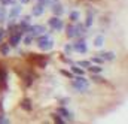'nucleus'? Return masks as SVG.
Wrapping results in <instances>:
<instances>
[{"mask_svg": "<svg viewBox=\"0 0 128 124\" xmlns=\"http://www.w3.org/2000/svg\"><path fill=\"white\" fill-rule=\"evenodd\" d=\"M20 105H21V108L24 109V111H27V112H30L33 109V103H32V100L28 99V97H24L21 102H20Z\"/></svg>", "mask_w": 128, "mask_h": 124, "instance_id": "15", "label": "nucleus"}, {"mask_svg": "<svg viewBox=\"0 0 128 124\" xmlns=\"http://www.w3.org/2000/svg\"><path fill=\"white\" fill-rule=\"evenodd\" d=\"M72 48L74 52H79V54H86L88 52V46H86V40L85 37H78L73 43H72Z\"/></svg>", "mask_w": 128, "mask_h": 124, "instance_id": "3", "label": "nucleus"}, {"mask_svg": "<svg viewBox=\"0 0 128 124\" xmlns=\"http://www.w3.org/2000/svg\"><path fill=\"white\" fill-rule=\"evenodd\" d=\"M60 58H61V61H63V63H67V64H73V60H72V58H68V55H61Z\"/></svg>", "mask_w": 128, "mask_h": 124, "instance_id": "33", "label": "nucleus"}, {"mask_svg": "<svg viewBox=\"0 0 128 124\" xmlns=\"http://www.w3.org/2000/svg\"><path fill=\"white\" fill-rule=\"evenodd\" d=\"M20 15H21V6L20 5H12V9L9 11V18L16 20Z\"/></svg>", "mask_w": 128, "mask_h": 124, "instance_id": "13", "label": "nucleus"}, {"mask_svg": "<svg viewBox=\"0 0 128 124\" xmlns=\"http://www.w3.org/2000/svg\"><path fill=\"white\" fill-rule=\"evenodd\" d=\"M15 2L16 0H0V5H3V6H12V5H15Z\"/></svg>", "mask_w": 128, "mask_h": 124, "instance_id": "30", "label": "nucleus"}, {"mask_svg": "<svg viewBox=\"0 0 128 124\" xmlns=\"http://www.w3.org/2000/svg\"><path fill=\"white\" fill-rule=\"evenodd\" d=\"M86 27L84 26V24H80V23H76L74 24V31H76V37H82V36H85L86 34Z\"/></svg>", "mask_w": 128, "mask_h": 124, "instance_id": "12", "label": "nucleus"}, {"mask_svg": "<svg viewBox=\"0 0 128 124\" xmlns=\"http://www.w3.org/2000/svg\"><path fill=\"white\" fill-rule=\"evenodd\" d=\"M30 60H32L34 64H37L39 67L45 69L48 66V57L46 55H37V54H32L30 55Z\"/></svg>", "mask_w": 128, "mask_h": 124, "instance_id": "6", "label": "nucleus"}, {"mask_svg": "<svg viewBox=\"0 0 128 124\" xmlns=\"http://www.w3.org/2000/svg\"><path fill=\"white\" fill-rule=\"evenodd\" d=\"M91 79L94 81V82H100V84H103V82H106V79L100 75V73H91Z\"/></svg>", "mask_w": 128, "mask_h": 124, "instance_id": "25", "label": "nucleus"}, {"mask_svg": "<svg viewBox=\"0 0 128 124\" xmlns=\"http://www.w3.org/2000/svg\"><path fill=\"white\" fill-rule=\"evenodd\" d=\"M48 26H49L54 31H61L64 29L63 20H61L60 17H57V15H54V17H51V18L48 20Z\"/></svg>", "mask_w": 128, "mask_h": 124, "instance_id": "4", "label": "nucleus"}, {"mask_svg": "<svg viewBox=\"0 0 128 124\" xmlns=\"http://www.w3.org/2000/svg\"><path fill=\"white\" fill-rule=\"evenodd\" d=\"M90 64H91V61H90V60H82V61L78 63V66H80L82 69H86V67H88Z\"/></svg>", "mask_w": 128, "mask_h": 124, "instance_id": "32", "label": "nucleus"}, {"mask_svg": "<svg viewBox=\"0 0 128 124\" xmlns=\"http://www.w3.org/2000/svg\"><path fill=\"white\" fill-rule=\"evenodd\" d=\"M86 70H90L91 73H101L103 72V67H101V64H96V66H88L86 67Z\"/></svg>", "mask_w": 128, "mask_h": 124, "instance_id": "21", "label": "nucleus"}, {"mask_svg": "<svg viewBox=\"0 0 128 124\" xmlns=\"http://www.w3.org/2000/svg\"><path fill=\"white\" fill-rule=\"evenodd\" d=\"M36 2H39V0H36Z\"/></svg>", "mask_w": 128, "mask_h": 124, "instance_id": "40", "label": "nucleus"}, {"mask_svg": "<svg viewBox=\"0 0 128 124\" xmlns=\"http://www.w3.org/2000/svg\"><path fill=\"white\" fill-rule=\"evenodd\" d=\"M21 39H22V42H24V45H26V46H30V45L33 43V39H34V37H33L30 33H27V34H26L24 37H21Z\"/></svg>", "mask_w": 128, "mask_h": 124, "instance_id": "23", "label": "nucleus"}, {"mask_svg": "<svg viewBox=\"0 0 128 124\" xmlns=\"http://www.w3.org/2000/svg\"><path fill=\"white\" fill-rule=\"evenodd\" d=\"M49 34H51V33L46 31V33H43V34L37 36V39H36L37 46H39L40 49H43V51H49V49L54 48V40L49 37Z\"/></svg>", "mask_w": 128, "mask_h": 124, "instance_id": "2", "label": "nucleus"}, {"mask_svg": "<svg viewBox=\"0 0 128 124\" xmlns=\"http://www.w3.org/2000/svg\"><path fill=\"white\" fill-rule=\"evenodd\" d=\"M20 2H21V3H22V5H27V3H28V2H30V0H20Z\"/></svg>", "mask_w": 128, "mask_h": 124, "instance_id": "38", "label": "nucleus"}, {"mask_svg": "<svg viewBox=\"0 0 128 124\" xmlns=\"http://www.w3.org/2000/svg\"><path fill=\"white\" fill-rule=\"evenodd\" d=\"M64 52H66V55H70V54L73 52L72 43H66V45H64Z\"/></svg>", "mask_w": 128, "mask_h": 124, "instance_id": "29", "label": "nucleus"}, {"mask_svg": "<svg viewBox=\"0 0 128 124\" xmlns=\"http://www.w3.org/2000/svg\"><path fill=\"white\" fill-rule=\"evenodd\" d=\"M52 120H54L55 123H58V124H64L66 123V120H64L63 117H60L58 114H52Z\"/></svg>", "mask_w": 128, "mask_h": 124, "instance_id": "27", "label": "nucleus"}, {"mask_svg": "<svg viewBox=\"0 0 128 124\" xmlns=\"http://www.w3.org/2000/svg\"><path fill=\"white\" fill-rule=\"evenodd\" d=\"M22 31H20V30H14L12 31V34L9 36V46L10 48H15V46H18L20 45V42H21V37H22Z\"/></svg>", "mask_w": 128, "mask_h": 124, "instance_id": "5", "label": "nucleus"}, {"mask_svg": "<svg viewBox=\"0 0 128 124\" xmlns=\"http://www.w3.org/2000/svg\"><path fill=\"white\" fill-rule=\"evenodd\" d=\"M70 72L73 73V75H85V69H82L80 66H78V64H72V67H70Z\"/></svg>", "mask_w": 128, "mask_h": 124, "instance_id": "18", "label": "nucleus"}, {"mask_svg": "<svg viewBox=\"0 0 128 124\" xmlns=\"http://www.w3.org/2000/svg\"><path fill=\"white\" fill-rule=\"evenodd\" d=\"M8 82V70L4 66H0V87H6Z\"/></svg>", "mask_w": 128, "mask_h": 124, "instance_id": "14", "label": "nucleus"}, {"mask_svg": "<svg viewBox=\"0 0 128 124\" xmlns=\"http://www.w3.org/2000/svg\"><path fill=\"white\" fill-rule=\"evenodd\" d=\"M43 12H45V6H43L40 2H37V3L33 6L32 15H33V17H40V15H43Z\"/></svg>", "mask_w": 128, "mask_h": 124, "instance_id": "11", "label": "nucleus"}, {"mask_svg": "<svg viewBox=\"0 0 128 124\" xmlns=\"http://www.w3.org/2000/svg\"><path fill=\"white\" fill-rule=\"evenodd\" d=\"M51 2H52V3H55V2H60V0H51Z\"/></svg>", "mask_w": 128, "mask_h": 124, "instance_id": "39", "label": "nucleus"}, {"mask_svg": "<svg viewBox=\"0 0 128 124\" xmlns=\"http://www.w3.org/2000/svg\"><path fill=\"white\" fill-rule=\"evenodd\" d=\"M51 11H52V14H54V15H57V17H61L64 12H66L64 6L60 3V2H55V3H52V5H51Z\"/></svg>", "mask_w": 128, "mask_h": 124, "instance_id": "8", "label": "nucleus"}, {"mask_svg": "<svg viewBox=\"0 0 128 124\" xmlns=\"http://www.w3.org/2000/svg\"><path fill=\"white\" fill-rule=\"evenodd\" d=\"M92 24H94V15L88 14V15H86V18H85V23H84V26H85L86 29H90Z\"/></svg>", "mask_w": 128, "mask_h": 124, "instance_id": "22", "label": "nucleus"}, {"mask_svg": "<svg viewBox=\"0 0 128 124\" xmlns=\"http://www.w3.org/2000/svg\"><path fill=\"white\" fill-rule=\"evenodd\" d=\"M6 21V9L3 5H0V23H4Z\"/></svg>", "mask_w": 128, "mask_h": 124, "instance_id": "26", "label": "nucleus"}, {"mask_svg": "<svg viewBox=\"0 0 128 124\" xmlns=\"http://www.w3.org/2000/svg\"><path fill=\"white\" fill-rule=\"evenodd\" d=\"M20 23H22V24H30L32 23V15H24V17H21V21Z\"/></svg>", "mask_w": 128, "mask_h": 124, "instance_id": "28", "label": "nucleus"}, {"mask_svg": "<svg viewBox=\"0 0 128 124\" xmlns=\"http://www.w3.org/2000/svg\"><path fill=\"white\" fill-rule=\"evenodd\" d=\"M57 114H58L60 117H63L64 120H66V123H67V121H73V114H72L66 106H60V108L57 109Z\"/></svg>", "mask_w": 128, "mask_h": 124, "instance_id": "7", "label": "nucleus"}, {"mask_svg": "<svg viewBox=\"0 0 128 124\" xmlns=\"http://www.w3.org/2000/svg\"><path fill=\"white\" fill-rule=\"evenodd\" d=\"M72 87L79 91V93H86L88 90V79L84 78V75H73V81H72Z\"/></svg>", "mask_w": 128, "mask_h": 124, "instance_id": "1", "label": "nucleus"}, {"mask_svg": "<svg viewBox=\"0 0 128 124\" xmlns=\"http://www.w3.org/2000/svg\"><path fill=\"white\" fill-rule=\"evenodd\" d=\"M98 55H100L104 61H113V60L116 58V54H115L113 51H100Z\"/></svg>", "mask_w": 128, "mask_h": 124, "instance_id": "10", "label": "nucleus"}, {"mask_svg": "<svg viewBox=\"0 0 128 124\" xmlns=\"http://www.w3.org/2000/svg\"><path fill=\"white\" fill-rule=\"evenodd\" d=\"M2 123L8 124V123H10V121H9V118H6V117H4V114H2V112H0V124H2Z\"/></svg>", "mask_w": 128, "mask_h": 124, "instance_id": "35", "label": "nucleus"}, {"mask_svg": "<svg viewBox=\"0 0 128 124\" xmlns=\"http://www.w3.org/2000/svg\"><path fill=\"white\" fill-rule=\"evenodd\" d=\"M91 61L96 63V64H103V63H104V60H103L100 55H96V57H92V58H91Z\"/></svg>", "mask_w": 128, "mask_h": 124, "instance_id": "31", "label": "nucleus"}, {"mask_svg": "<svg viewBox=\"0 0 128 124\" xmlns=\"http://www.w3.org/2000/svg\"><path fill=\"white\" fill-rule=\"evenodd\" d=\"M6 29H0V43L3 42V37H4V34H6Z\"/></svg>", "mask_w": 128, "mask_h": 124, "instance_id": "36", "label": "nucleus"}, {"mask_svg": "<svg viewBox=\"0 0 128 124\" xmlns=\"http://www.w3.org/2000/svg\"><path fill=\"white\" fill-rule=\"evenodd\" d=\"M60 73H61V75H64L66 78H73V73H72V72H68V70H64V69H61V70H60Z\"/></svg>", "mask_w": 128, "mask_h": 124, "instance_id": "34", "label": "nucleus"}, {"mask_svg": "<svg viewBox=\"0 0 128 124\" xmlns=\"http://www.w3.org/2000/svg\"><path fill=\"white\" fill-rule=\"evenodd\" d=\"M79 17H80L79 11H72V12L68 14V18H70V21H72V23H76V21L79 20Z\"/></svg>", "mask_w": 128, "mask_h": 124, "instance_id": "24", "label": "nucleus"}, {"mask_svg": "<svg viewBox=\"0 0 128 124\" xmlns=\"http://www.w3.org/2000/svg\"><path fill=\"white\" fill-rule=\"evenodd\" d=\"M9 52H10V46H9V43L2 42V43H0V54H2L3 57H6V55H9Z\"/></svg>", "mask_w": 128, "mask_h": 124, "instance_id": "19", "label": "nucleus"}, {"mask_svg": "<svg viewBox=\"0 0 128 124\" xmlns=\"http://www.w3.org/2000/svg\"><path fill=\"white\" fill-rule=\"evenodd\" d=\"M46 33V27L45 26H40V24H36V26H32V30H30V34L33 37H37L40 34Z\"/></svg>", "mask_w": 128, "mask_h": 124, "instance_id": "9", "label": "nucleus"}, {"mask_svg": "<svg viewBox=\"0 0 128 124\" xmlns=\"http://www.w3.org/2000/svg\"><path fill=\"white\" fill-rule=\"evenodd\" d=\"M33 81H34V76H33L32 73H26V75H22V82H24L26 87H32Z\"/></svg>", "mask_w": 128, "mask_h": 124, "instance_id": "17", "label": "nucleus"}, {"mask_svg": "<svg viewBox=\"0 0 128 124\" xmlns=\"http://www.w3.org/2000/svg\"><path fill=\"white\" fill-rule=\"evenodd\" d=\"M68 102H70V99H67V97H64V99H61V100H60V103H61V106H66V105H67Z\"/></svg>", "mask_w": 128, "mask_h": 124, "instance_id": "37", "label": "nucleus"}, {"mask_svg": "<svg viewBox=\"0 0 128 124\" xmlns=\"http://www.w3.org/2000/svg\"><path fill=\"white\" fill-rule=\"evenodd\" d=\"M103 45H104V36H103V34L96 36V39H94V46H96V48H101Z\"/></svg>", "mask_w": 128, "mask_h": 124, "instance_id": "20", "label": "nucleus"}, {"mask_svg": "<svg viewBox=\"0 0 128 124\" xmlns=\"http://www.w3.org/2000/svg\"><path fill=\"white\" fill-rule=\"evenodd\" d=\"M66 27V36L68 39H74L76 37V31H74V24H68V26H64Z\"/></svg>", "mask_w": 128, "mask_h": 124, "instance_id": "16", "label": "nucleus"}]
</instances>
